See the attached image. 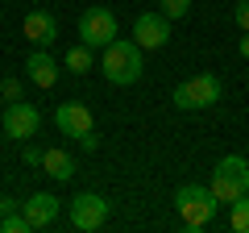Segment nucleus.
Returning <instances> with one entry per match:
<instances>
[{"instance_id":"obj_1","label":"nucleus","mask_w":249,"mask_h":233,"mask_svg":"<svg viewBox=\"0 0 249 233\" xmlns=\"http://www.w3.org/2000/svg\"><path fill=\"white\" fill-rule=\"evenodd\" d=\"M100 71H104V79L116 83V88L137 83V79H142V71H145L142 46H137L133 38H112V42L104 46V54H100Z\"/></svg>"},{"instance_id":"obj_2","label":"nucleus","mask_w":249,"mask_h":233,"mask_svg":"<svg viewBox=\"0 0 249 233\" xmlns=\"http://www.w3.org/2000/svg\"><path fill=\"white\" fill-rule=\"evenodd\" d=\"M212 196L220 200V204H232L237 196H249V162L241 158V154H229V158L216 162L212 171Z\"/></svg>"},{"instance_id":"obj_3","label":"nucleus","mask_w":249,"mask_h":233,"mask_svg":"<svg viewBox=\"0 0 249 233\" xmlns=\"http://www.w3.org/2000/svg\"><path fill=\"white\" fill-rule=\"evenodd\" d=\"M170 100H175V108H212L224 100V79L216 71H199L187 83H178Z\"/></svg>"},{"instance_id":"obj_4","label":"nucleus","mask_w":249,"mask_h":233,"mask_svg":"<svg viewBox=\"0 0 249 233\" xmlns=\"http://www.w3.org/2000/svg\"><path fill=\"white\" fill-rule=\"evenodd\" d=\"M175 204H178V216H183L187 229H204V225L216 216L220 200L212 196V188H199V183H183V188L175 192Z\"/></svg>"},{"instance_id":"obj_5","label":"nucleus","mask_w":249,"mask_h":233,"mask_svg":"<svg viewBox=\"0 0 249 233\" xmlns=\"http://www.w3.org/2000/svg\"><path fill=\"white\" fill-rule=\"evenodd\" d=\"M112 38H121V25H116L112 9H88L79 17V42L91 46V50H104Z\"/></svg>"},{"instance_id":"obj_6","label":"nucleus","mask_w":249,"mask_h":233,"mask_svg":"<svg viewBox=\"0 0 249 233\" xmlns=\"http://www.w3.org/2000/svg\"><path fill=\"white\" fill-rule=\"evenodd\" d=\"M0 125H4V134H9V137L29 142V137L37 134V125H42V113H37L34 104H25V100H9L4 116H0Z\"/></svg>"},{"instance_id":"obj_7","label":"nucleus","mask_w":249,"mask_h":233,"mask_svg":"<svg viewBox=\"0 0 249 233\" xmlns=\"http://www.w3.org/2000/svg\"><path fill=\"white\" fill-rule=\"evenodd\" d=\"M108 221V200L96 196V192H79V196L71 200V225L83 233H96L100 225Z\"/></svg>"},{"instance_id":"obj_8","label":"nucleus","mask_w":249,"mask_h":233,"mask_svg":"<svg viewBox=\"0 0 249 233\" xmlns=\"http://www.w3.org/2000/svg\"><path fill=\"white\" fill-rule=\"evenodd\" d=\"M133 42L142 50H162L170 42V17L166 13H142L133 21Z\"/></svg>"},{"instance_id":"obj_9","label":"nucleus","mask_w":249,"mask_h":233,"mask_svg":"<svg viewBox=\"0 0 249 233\" xmlns=\"http://www.w3.org/2000/svg\"><path fill=\"white\" fill-rule=\"evenodd\" d=\"M54 125H58L67 137H75V142H79L83 134H91V129H96V125H91V108L79 104V100H67V104L54 108Z\"/></svg>"},{"instance_id":"obj_10","label":"nucleus","mask_w":249,"mask_h":233,"mask_svg":"<svg viewBox=\"0 0 249 233\" xmlns=\"http://www.w3.org/2000/svg\"><path fill=\"white\" fill-rule=\"evenodd\" d=\"M21 213H25L29 229H50V225L58 221V196H50V192H34V196L21 204Z\"/></svg>"},{"instance_id":"obj_11","label":"nucleus","mask_w":249,"mask_h":233,"mask_svg":"<svg viewBox=\"0 0 249 233\" xmlns=\"http://www.w3.org/2000/svg\"><path fill=\"white\" fill-rule=\"evenodd\" d=\"M21 29H25V38H29L34 46H42V50L58 42V21H54L46 9H34V13H25V25H21Z\"/></svg>"},{"instance_id":"obj_12","label":"nucleus","mask_w":249,"mask_h":233,"mask_svg":"<svg viewBox=\"0 0 249 233\" xmlns=\"http://www.w3.org/2000/svg\"><path fill=\"white\" fill-rule=\"evenodd\" d=\"M25 79L34 83V88H54V83H58V63H54L42 46L25 58Z\"/></svg>"},{"instance_id":"obj_13","label":"nucleus","mask_w":249,"mask_h":233,"mask_svg":"<svg viewBox=\"0 0 249 233\" xmlns=\"http://www.w3.org/2000/svg\"><path fill=\"white\" fill-rule=\"evenodd\" d=\"M42 171L50 179H58V183H71L75 179V158L67 150H46L42 154Z\"/></svg>"},{"instance_id":"obj_14","label":"nucleus","mask_w":249,"mask_h":233,"mask_svg":"<svg viewBox=\"0 0 249 233\" xmlns=\"http://www.w3.org/2000/svg\"><path fill=\"white\" fill-rule=\"evenodd\" d=\"M62 67H67V71H71V75H88L91 71V46H71V50H67V54H62Z\"/></svg>"},{"instance_id":"obj_15","label":"nucleus","mask_w":249,"mask_h":233,"mask_svg":"<svg viewBox=\"0 0 249 233\" xmlns=\"http://www.w3.org/2000/svg\"><path fill=\"white\" fill-rule=\"evenodd\" d=\"M229 229L232 233H249V196H237L229 204Z\"/></svg>"},{"instance_id":"obj_16","label":"nucleus","mask_w":249,"mask_h":233,"mask_svg":"<svg viewBox=\"0 0 249 233\" xmlns=\"http://www.w3.org/2000/svg\"><path fill=\"white\" fill-rule=\"evenodd\" d=\"M0 233H29L25 213H4V216H0Z\"/></svg>"},{"instance_id":"obj_17","label":"nucleus","mask_w":249,"mask_h":233,"mask_svg":"<svg viewBox=\"0 0 249 233\" xmlns=\"http://www.w3.org/2000/svg\"><path fill=\"white\" fill-rule=\"evenodd\" d=\"M158 13H166L170 21H178V17L191 13V0H158Z\"/></svg>"},{"instance_id":"obj_18","label":"nucleus","mask_w":249,"mask_h":233,"mask_svg":"<svg viewBox=\"0 0 249 233\" xmlns=\"http://www.w3.org/2000/svg\"><path fill=\"white\" fill-rule=\"evenodd\" d=\"M232 21L249 34V0H237V9H232Z\"/></svg>"},{"instance_id":"obj_19","label":"nucleus","mask_w":249,"mask_h":233,"mask_svg":"<svg viewBox=\"0 0 249 233\" xmlns=\"http://www.w3.org/2000/svg\"><path fill=\"white\" fill-rule=\"evenodd\" d=\"M0 96L4 100H21V83L17 79H0Z\"/></svg>"},{"instance_id":"obj_20","label":"nucleus","mask_w":249,"mask_h":233,"mask_svg":"<svg viewBox=\"0 0 249 233\" xmlns=\"http://www.w3.org/2000/svg\"><path fill=\"white\" fill-rule=\"evenodd\" d=\"M42 154H46V150H37V146H29V142H25L21 158H25V167H42Z\"/></svg>"},{"instance_id":"obj_21","label":"nucleus","mask_w":249,"mask_h":233,"mask_svg":"<svg viewBox=\"0 0 249 233\" xmlns=\"http://www.w3.org/2000/svg\"><path fill=\"white\" fill-rule=\"evenodd\" d=\"M79 146H83V150H96V146H100V137H96V129H91V134H83V137H79Z\"/></svg>"},{"instance_id":"obj_22","label":"nucleus","mask_w":249,"mask_h":233,"mask_svg":"<svg viewBox=\"0 0 249 233\" xmlns=\"http://www.w3.org/2000/svg\"><path fill=\"white\" fill-rule=\"evenodd\" d=\"M4 213H17V200H9V196H0V216Z\"/></svg>"},{"instance_id":"obj_23","label":"nucleus","mask_w":249,"mask_h":233,"mask_svg":"<svg viewBox=\"0 0 249 233\" xmlns=\"http://www.w3.org/2000/svg\"><path fill=\"white\" fill-rule=\"evenodd\" d=\"M241 58H249V34L241 38Z\"/></svg>"}]
</instances>
